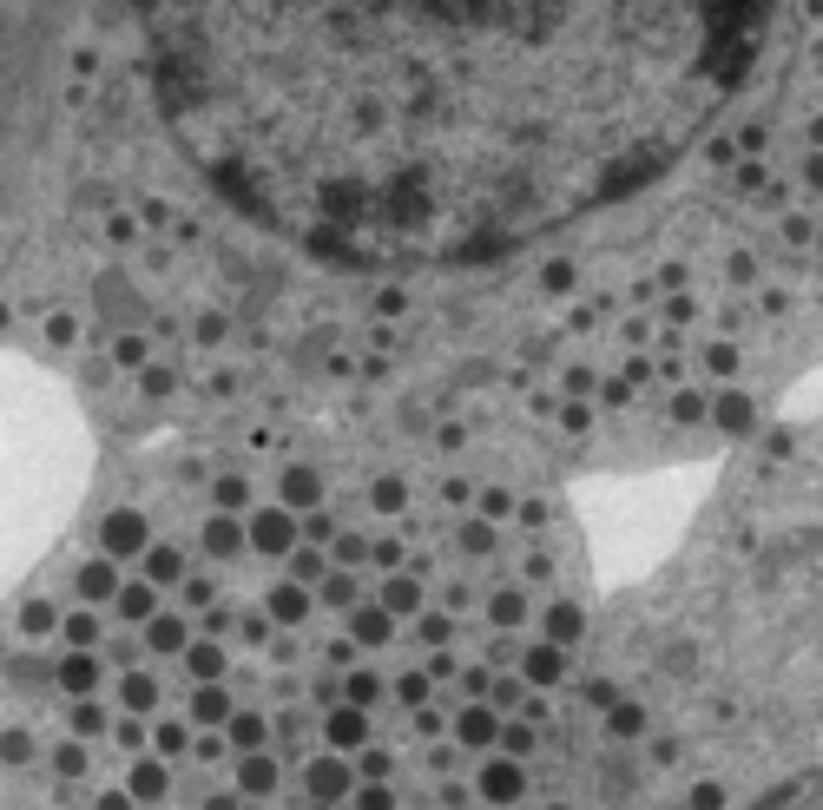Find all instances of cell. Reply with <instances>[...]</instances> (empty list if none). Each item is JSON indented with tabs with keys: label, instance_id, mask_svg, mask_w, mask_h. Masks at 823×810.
Listing matches in <instances>:
<instances>
[{
	"label": "cell",
	"instance_id": "1",
	"mask_svg": "<svg viewBox=\"0 0 823 810\" xmlns=\"http://www.w3.org/2000/svg\"><path fill=\"white\" fill-rule=\"evenodd\" d=\"M771 0H132L172 139L363 270L475 264L633 198L751 73Z\"/></svg>",
	"mask_w": 823,
	"mask_h": 810
},
{
	"label": "cell",
	"instance_id": "2",
	"mask_svg": "<svg viewBox=\"0 0 823 810\" xmlns=\"http://www.w3.org/2000/svg\"><path fill=\"white\" fill-rule=\"evenodd\" d=\"M764 810H817V784H791V791L777 797V804H764Z\"/></svg>",
	"mask_w": 823,
	"mask_h": 810
}]
</instances>
